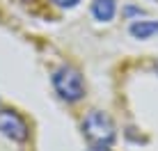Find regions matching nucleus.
<instances>
[{
  "label": "nucleus",
  "mask_w": 158,
  "mask_h": 151,
  "mask_svg": "<svg viewBox=\"0 0 158 151\" xmlns=\"http://www.w3.org/2000/svg\"><path fill=\"white\" fill-rule=\"evenodd\" d=\"M83 131L96 147H110V144L115 142V137H117L112 119L106 115V112H101V110L87 112V117L83 121Z\"/></svg>",
  "instance_id": "obj_1"
},
{
  "label": "nucleus",
  "mask_w": 158,
  "mask_h": 151,
  "mask_svg": "<svg viewBox=\"0 0 158 151\" xmlns=\"http://www.w3.org/2000/svg\"><path fill=\"white\" fill-rule=\"evenodd\" d=\"M53 87L60 94V99H64V101H78L85 94L83 76L73 67H60L53 73Z\"/></svg>",
  "instance_id": "obj_2"
},
{
  "label": "nucleus",
  "mask_w": 158,
  "mask_h": 151,
  "mask_svg": "<svg viewBox=\"0 0 158 151\" xmlns=\"http://www.w3.org/2000/svg\"><path fill=\"white\" fill-rule=\"evenodd\" d=\"M0 133L14 142H25L30 135L28 121L16 110H0Z\"/></svg>",
  "instance_id": "obj_3"
},
{
  "label": "nucleus",
  "mask_w": 158,
  "mask_h": 151,
  "mask_svg": "<svg viewBox=\"0 0 158 151\" xmlns=\"http://www.w3.org/2000/svg\"><path fill=\"white\" fill-rule=\"evenodd\" d=\"M117 12V2L115 0H94L92 2V14L96 21H112V16Z\"/></svg>",
  "instance_id": "obj_4"
},
{
  "label": "nucleus",
  "mask_w": 158,
  "mask_h": 151,
  "mask_svg": "<svg viewBox=\"0 0 158 151\" xmlns=\"http://www.w3.org/2000/svg\"><path fill=\"white\" fill-rule=\"evenodd\" d=\"M128 32L135 39H149V37L158 35V21H135L128 28Z\"/></svg>",
  "instance_id": "obj_5"
},
{
  "label": "nucleus",
  "mask_w": 158,
  "mask_h": 151,
  "mask_svg": "<svg viewBox=\"0 0 158 151\" xmlns=\"http://www.w3.org/2000/svg\"><path fill=\"white\" fill-rule=\"evenodd\" d=\"M53 2H55L57 7H76L80 0H53Z\"/></svg>",
  "instance_id": "obj_6"
},
{
  "label": "nucleus",
  "mask_w": 158,
  "mask_h": 151,
  "mask_svg": "<svg viewBox=\"0 0 158 151\" xmlns=\"http://www.w3.org/2000/svg\"><path fill=\"white\" fill-rule=\"evenodd\" d=\"M89 151H110V149H108V147H92Z\"/></svg>",
  "instance_id": "obj_7"
}]
</instances>
